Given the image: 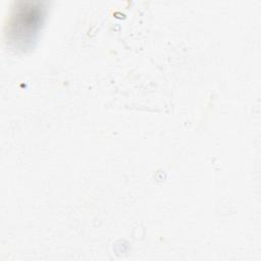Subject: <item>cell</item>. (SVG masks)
I'll list each match as a JSON object with an SVG mask.
<instances>
[{
  "instance_id": "cell-1",
  "label": "cell",
  "mask_w": 261,
  "mask_h": 261,
  "mask_svg": "<svg viewBox=\"0 0 261 261\" xmlns=\"http://www.w3.org/2000/svg\"><path fill=\"white\" fill-rule=\"evenodd\" d=\"M41 16L39 8H20L19 15L11 23L12 34H19L18 38L21 41L31 37L39 27Z\"/></svg>"
}]
</instances>
